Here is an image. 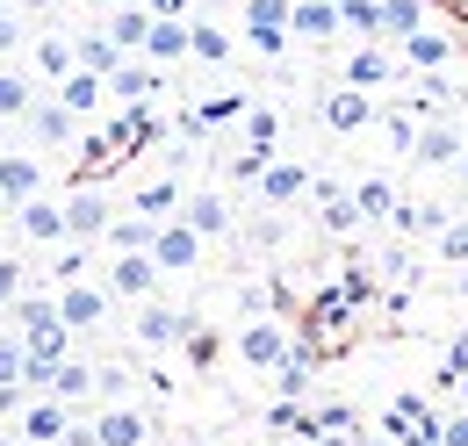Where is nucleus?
I'll return each instance as SVG.
<instances>
[{
    "label": "nucleus",
    "mask_w": 468,
    "mask_h": 446,
    "mask_svg": "<svg viewBox=\"0 0 468 446\" xmlns=\"http://www.w3.org/2000/svg\"><path fill=\"white\" fill-rule=\"evenodd\" d=\"M51 281H87V245H72V252H58V260H51Z\"/></svg>",
    "instance_id": "obj_41"
},
{
    "label": "nucleus",
    "mask_w": 468,
    "mask_h": 446,
    "mask_svg": "<svg viewBox=\"0 0 468 446\" xmlns=\"http://www.w3.org/2000/svg\"><path fill=\"white\" fill-rule=\"evenodd\" d=\"M346 195H353V209H360V223H389V217H397V202H404L382 173H375V180H360V187H346Z\"/></svg>",
    "instance_id": "obj_27"
},
{
    "label": "nucleus",
    "mask_w": 468,
    "mask_h": 446,
    "mask_svg": "<svg viewBox=\"0 0 468 446\" xmlns=\"http://www.w3.org/2000/svg\"><path fill=\"white\" fill-rule=\"evenodd\" d=\"M152 418L137 410V403H101V418H94V440L101 446H152Z\"/></svg>",
    "instance_id": "obj_10"
},
{
    "label": "nucleus",
    "mask_w": 468,
    "mask_h": 446,
    "mask_svg": "<svg viewBox=\"0 0 468 446\" xmlns=\"http://www.w3.org/2000/svg\"><path fill=\"white\" fill-rule=\"evenodd\" d=\"M174 217L209 245V238H224V230H231V202H224V187H202V195H180Z\"/></svg>",
    "instance_id": "obj_13"
},
{
    "label": "nucleus",
    "mask_w": 468,
    "mask_h": 446,
    "mask_svg": "<svg viewBox=\"0 0 468 446\" xmlns=\"http://www.w3.org/2000/svg\"><path fill=\"white\" fill-rule=\"evenodd\" d=\"M0 382H22V338L0 332Z\"/></svg>",
    "instance_id": "obj_42"
},
{
    "label": "nucleus",
    "mask_w": 468,
    "mask_h": 446,
    "mask_svg": "<svg viewBox=\"0 0 468 446\" xmlns=\"http://www.w3.org/2000/svg\"><path fill=\"white\" fill-rule=\"evenodd\" d=\"M101 87L116 94L122 109H130V101H152V94L166 87V65H152V58H137V51H130V58H116V72H109Z\"/></svg>",
    "instance_id": "obj_8"
},
{
    "label": "nucleus",
    "mask_w": 468,
    "mask_h": 446,
    "mask_svg": "<svg viewBox=\"0 0 468 446\" xmlns=\"http://www.w3.org/2000/svg\"><path fill=\"white\" fill-rule=\"evenodd\" d=\"M116 44H109V29H72V65H87V72H101V80H109V72H116Z\"/></svg>",
    "instance_id": "obj_28"
},
{
    "label": "nucleus",
    "mask_w": 468,
    "mask_h": 446,
    "mask_svg": "<svg viewBox=\"0 0 468 446\" xmlns=\"http://www.w3.org/2000/svg\"><path fill=\"white\" fill-rule=\"evenodd\" d=\"M317 115H324V130H346V137H353V130H367V122H375V94L339 80V87L317 101Z\"/></svg>",
    "instance_id": "obj_11"
},
{
    "label": "nucleus",
    "mask_w": 468,
    "mask_h": 446,
    "mask_svg": "<svg viewBox=\"0 0 468 446\" xmlns=\"http://www.w3.org/2000/svg\"><path fill=\"white\" fill-rule=\"evenodd\" d=\"M101 238H109V252H144V245H152V217H137V209H130V217H109Z\"/></svg>",
    "instance_id": "obj_33"
},
{
    "label": "nucleus",
    "mask_w": 468,
    "mask_h": 446,
    "mask_svg": "<svg viewBox=\"0 0 468 446\" xmlns=\"http://www.w3.org/2000/svg\"><path fill=\"white\" fill-rule=\"evenodd\" d=\"M187 58H202V65H231L238 44L217 29V22H187Z\"/></svg>",
    "instance_id": "obj_29"
},
{
    "label": "nucleus",
    "mask_w": 468,
    "mask_h": 446,
    "mask_svg": "<svg viewBox=\"0 0 468 446\" xmlns=\"http://www.w3.org/2000/svg\"><path fill=\"white\" fill-rule=\"evenodd\" d=\"M410 159H418V166H454V159H462V130H454V115L425 122V130L410 137Z\"/></svg>",
    "instance_id": "obj_18"
},
{
    "label": "nucleus",
    "mask_w": 468,
    "mask_h": 446,
    "mask_svg": "<svg viewBox=\"0 0 468 446\" xmlns=\"http://www.w3.org/2000/svg\"><path fill=\"white\" fill-rule=\"evenodd\" d=\"M187 324H195V310H180V303H159V295H144V303H137V317H130L137 345H152V353L180 345V338H187Z\"/></svg>",
    "instance_id": "obj_1"
},
{
    "label": "nucleus",
    "mask_w": 468,
    "mask_h": 446,
    "mask_svg": "<svg viewBox=\"0 0 468 446\" xmlns=\"http://www.w3.org/2000/svg\"><path fill=\"white\" fill-rule=\"evenodd\" d=\"M22 288H29V274H22V260H15V252H0V310H7V303H15Z\"/></svg>",
    "instance_id": "obj_39"
},
{
    "label": "nucleus",
    "mask_w": 468,
    "mask_h": 446,
    "mask_svg": "<svg viewBox=\"0 0 468 446\" xmlns=\"http://www.w3.org/2000/svg\"><path fill=\"white\" fill-rule=\"evenodd\" d=\"M15 230L29 245H65V209L51 195H29V202H15Z\"/></svg>",
    "instance_id": "obj_15"
},
{
    "label": "nucleus",
    "mask_w": 468,
    "mask_h": 446,
    "mask_svg": "<svg viewBox=\"0 0 468 446\" xmlns=\"http://www.w3.org/2000/svg\"><path fill=\"white\" fill-rule=\"evenodd\" d=\"M65 425H72V403H58L51 389H29V403L15 410V432H22L29 446H58Z\"/></svg>",
    "instance_id": "obj_4"
},
{
    "label": "nucleus",
    "mask_w": 468,
    "mask_h": 446,
    "mask_svg": "<svg viewBox=\"0 0 468 446\" xmlns=\"http://www.w3.org/2000/svg\"><path fill=\"white\" fill-rule=\"evenodd\" d=\"M101 29H109V44H116V51L130 58V51H144V29H152V15H144L137 0H116V15H109Z\"/></svg>",
    "instance_id": "obj_25"
},
{
    "label": "nucleus",
    "mask_w": 468,
    "mask_h": 446,
    "mask_svg": "<svg viewBox=\"0 0 468 446\" xmlns=\"http://www.w3.org/2000/svg\"><path fill=\"white\" fill-rule=\"evenodd\" d=\"M0 209H7V195H0Z\"/></svg>",
    "instance_id": "obj_49"
},
{
    "label": "nucleus",
    "mask_w": 468,
    "mask_h": 446,
    "mask_svg": "<svg viewBox=\"0 0 468 446\" xmlns=\"http://www.w3.org/2000/svg\"><path fill=\"white\" fill-rule=\"evenodd\" d=\"M0 152H7V137H0Z\"/></svg>",
    "instance_id": "obj_48"
},
{
    "label": "nucleus",
    "mask_w": 468,
    "mask_h": 446,
    "mask_svg": "<svg viewBox=\"0 0 468 446\" xmlns=\"http://www.w3.org/2000/svg\"><path fill=\"white\" fill-rule=\"evenodd\" d=\"M375 122H382V137H389V152H410V137H418V122H410V109H375Z\"/></svg>",
    "instance_id": "obj_36"
},
{
    "label": "nucleus",
    "mask_w": 468,
    "mask_h": 446,
    "mask_svg": "<svg viewBox=\"0 0 468 446\" xmlns=\"http://www.w3.org/2000/svg\"><path fill=\"white\" fill-rule=\"evenodd\" d=\"M440 260H447V267H468V223H440Z\"/></svg>",
    "instance_id": "obj_37"
},
{
    "label": "nucleus",
    "mask_w": 468,
    "mask_h": 446,
    "mask_svg": "<svg viewBox=\"0 0 468 446\" xmlns=\"http://www.w3.org/2000/svg\"><path fill=\"white\" fill-rule=\"evenodd\" d=\"M144 252H152V267H159V274H195V267H202V238H195L180 217L152 223V245H144Z\"/></svg>",
    "instance_id": "obj_2"
},
{
    "label": "nucleus",
    "mask_w": 468,
    "mask_h": 446,
    "mask_svg": "<svg viewBox=\"0 0 468 446\" xmlns=\"http://www.w3.org/2000/svg\"><path fill=\"white\" fill-rule=\"evenodd\" d=\"M382 7V44H404L410 29H425V0H375Z\"/></svg>",
    "instance_id": "obj_30"
},
{
    "label": "nucleus",
    "mask_w": 468,
    "mask_h": 446,
    "mask_svg": "<svg viewBox=\"0 0 468 446\" xmlns=\"http://www.w3.org/2000/svg\"><path fill=\"white\" fill-rule=\"evenodd\" d=\"M404 65H410V72H440V65H454V37H447V29H410V37H404Z\"/></svg>",
    "instance_id": "obj_22"
},
{
    "label": "nucleus",
    "mask_w": 468,
    "mask_h": 446,
    "mask_svg": "<svg viewBox=\"0 0 468 446\" xmlns=\"http://www.w3.org/2000/svg\"><path fill=\"white\" fill-rule=\"evenodd\" d=\"M51 303H58V317H65V332H72V338L109 324V288H101V281H65Z\"/></svg>",
    "instance_id": "obj_5"
},
{
    "label": "nucleus",
    "mask_w": 468,
    "mask_h": 446,
    "mask_svg": "<svg viewBox=\"0 0 468 446\" xmlns=\"http://www.w3.org/2000/svg\"><path fill=\"white\" fill-rule=\"evenodd\" d=\"M252 187H260V209H289V202L310 195V166H295V159H267Z\"/></svg>",
    "instance_id": "obj_9"
},
{
    "label": "nucleus",
    "mask_w": 468,
    "mask_h": 446,
    "mask_svg": "<svg viewBox=\"0 0 468 446\" xmlns=\"http://www.w3.org/2000/svg\"><path fill=\"white\" fill-rule=\"evenodd\" d=\"M137 7H144V15H187L195 0H137Z\"/></svg>",
    "instance_id": "obj_45"
},
{
    "label": "nucleus",
    "mask_w": 468,
    "mask_h": 446,
    "mask_svg": "<svg viewBox=\"0 0 468 446\" xmlns=\"http://www.w3.org/2000/svg\"><path fill=\"white\" fill-rule=\"evenodd\" d=\"M58 209H65V238L72 245H94L109 230V217H116V202L101 187H72V195H58Z\"/></svg>",
    "instance_id": "obj_6"
},
{
    "label": "nucleus",
    "mask_w": 468,
    "mask_h": 446,
    "mask_svg": "<svg viewBox=\"0 0 468 446\" xmlns=\"http://www.w3.org/2000/svg\"><path fill=\"white\" fill-rule=\"evenodd\" d=\"M29 130H37V144H51V152H72V137H80V115L65 109L58 94H37V101H29Z\"/></svg>",
    "instance_id": "obj_14"
},
{
    "label": "nucleus",
    "mask_w": 468,
    "mask_h": 446,
    "mask_svg": "<svg viewBox=\"0 0 468 446\" xmlns=\"http://www.w3.org/2000/svg\"><path fill=\"white\" fill-rule=\"evenodd\" d=\"M94 7H101V0H94ZM109 7H116V0H109Z\"/></svg>",
    "instance_id": "obj_50"
},
{
    "label": "nucleus",
    "mask_w": 468,
    "mask_h": 446,
    "mask_svg": "<svg viewBox=\"0 0 468 446\" xmlns=\"http://www.w3.org/2000/svg\"><path fill=\"white\" fill-rule=\"evenodd\" d=\"M274 446H289V440H274Z\"/></svg>",
    "instance_id": "obj_51"
},
{
    "label": "nucleus",
    "mask_w": 468,
    "mask_h": 446,
    "mask_svg": "<svg viewBox=\"0 0 468 446\" xmlns=\"http://www.w3.org/2000/svg\"><path fill=\"white\" fill-rule=\"evenodd\" d=\"M238 22H245V44H252L260 58H282V51H289V0H245Z\"/></svg>",
    "instance_id": "obj_3"
},
{
    "label": "nucleus",
    "mask_w": 468,
    "mask_h": 446,
    "mask_svg": "<svg viewBox=\"0 0 468 446\" xmlns=\"http://www.w3.org/2000/svg\"><path fill=\"white\" fill-rule=\"evenodd\" d=\"M0 195H7V209L29 202V195H44V166L29 152H0Z\"/></svg>",
    "instance_id": "obj_21"
},
{
    "label": "nucleus",
    "mask_w": 468,
    "mask_h": 446,
    "mask_svg": "<svg viewBox=\"0 0 468 446\" xmlns=\"http://www.w3.org/2000/svg\"><path fill=\"white\" fill-rule=\"evenodd\" d=\"M15 44H22V15H15V7H7V0H0V58L15 51Z\"/></svg>",
    "instance_id": "obj_44"
},
{
    "label": "nucleus",
    "mask_w": 468,
    "mask_h": 446,
    "mask_svg": "<svg viewBox=\"0 0 468 446\" xmlns=\"http://www.w3.org/2000/svg\"><path fill=\"white\" fill-rule=\"evenodd\" d=\"M37 72H44L51 87H58L65 72H72V37H58V29H44V37H37Z\"/></svg>",
    "instance_id": "obj_32"
},
{
    "label": "nucleus",
    "mask_w": 468,
    "mask_h": 446,
    "mask_svg": "<svg viewBox=\"0 0 468 446\" xmlns=\"http://www.w3.org/2000/svg\"><path fill=\"white\" fill-rule=\"evenodd\" d=\"M462 382H468V338L447 345V360H440V389H462Z\"/></svg>",
    "instance_id": "obj_40"
},
{
    "label": "nucleus",
    "mask_w": 468,
    "mask_h": 446,
    "mask_svg": "<svg viewBox=\"0 0 468 446\" xmlns=\"http://www.w3.org/2000/svg\"><path fill=\"white\" fill-rule=\"evenodd\" d=\"M0 446H29V440H22V432H0Z\"/></svg>",
    "instance_id": "obj_46"
},
{
    "label": "nucleus",
    "mask_w": 468,
    "mask_h": 446,
    "mask_svg": "<svg viewBox=\"0 0 468 446\" xmlns=\"http://www.w3.org/2000/svg\"><path fill=\"white\" fill-rule=\"evenodd\" d=\"M339 29L360 44H382V7L375 0H339Z\"/></svg>",
    "instance_id": "obj_31"
},
{
    "label": "nucleus",
    "mask_w": 468,
    "mask_h": 446,
    "mask_svg": "<svg viewBox=\"0 0 468 446\" xmlns=\"http://www.w3.org/2000/svg\"><path fill=\"white\" fill-rule=\"evenodd\" d=\"M267 310H274V288L267 281H245L238 288V317H267Z\"/></svg>",
    "instance_id": "obj_38"
},
{
    "label": "nucleus",
    "mask_w": 468,
    "mask_h": 446,
    "mask_svg": "<svg viewBox=\"0 0 468 446\" xmlns=\"http://www.w3.org/2000/svg\"><path fill=\"white\" fill-rule=\"evenodd\" d=\"M58 101H65L72 115H94L101 101H109V87H101V72H87V65H72V72L58 80Z\"/></svg>",
    "instance_id": "obj_24"
},
{
    "label": "nucleus",
    "mask_w": 468,
    "mask_h": 446,
    "mask_svg": "<svg viewBox=\"0 0 468 446\" xmlns=\"http://www.w3.org/2000/svg\"><path fill=\"white\" fill-rule=\"evenodd\" d=\"M245 144L274 159V152H282V115H274V109H252V101H245Z\"/></svg>",
    "instance_id": "obj_34"
},
{
    "label": "nucleus",
    "mask_w": 468,
    "mask_h": 446,
    "mask_svg": "<svg viewBox=\"0 0 468 446\" xmlns=\"http://www.w3.org/2000/svg\"><path fill=\"white\" fill-rule=\"evenodd\" d=\"M101 288L122 295V303L159 295V267H152V252H116V260H109V274H101Z\"/></svg>",
    "instance_id": "obj_7"
},
{
    "label": "nucleus",
    "mask_w": 468,
    "mask_h": 446,
    "mask_svg": "<svg viewBox=\"0 0 468 446\" xmlns=\"http://www.w3.org/2000/svg\"><path fill=\"white\" fill-rule=\"evenodd\" d=\"M389 80H397V58H389V51L360 44V51L346 58V87H367V94H375V87H389Z\"/></svg>",
    "instance_id": "obj_26"
},
{
    "label": "nucleus",
    "mask_w": 468,
    "mask_h": 446,
    "mask_svg": "<svg viewBox=\"0 0 468 446\" xmlns=\"http://www.w3.org/2000/svg\"><path fill=\"white\" fill-rule=\"evenodd\" d=\"M282 353H289V332L274 324V310H267V317H245V332H238V360H245V367H260V375H267Z\"/></svg>",
    "instance_id": "obj_12"
},
{
    "label": "nucleus",
    "mask_w": 468,
    "mask_h": 446,
    "mask_svg": "<svg viewBox=\"0 0 468 446\" xmlns=\"http://www.w3.org/2000/svg\"><path fill=\"white\" fill-rule=\"evenodd\" d=\"M44 389L58 396V403H72V410H87V403H94V360H72V353L51 360V382H44Z\"/></svg>",
    "instance_id": "obj_19"
},
{
    "label": "nucleus",
    "mask_w": 468,
    "mask_h": 446,
    "mask_svg": "<svg viewBox=\"0 0 468 446\" xmlns=\"http://www.w3.org/2000/svg\"><path fill=\"white\" fill-rule=\"evenodd\" d=\"M310 195H317V223H324L332 238H353V230H360V209H353V195L339 180H317V173H310Z\"/></svg>",
    "instance_id": "obj_16"
},
{
    "label": "nucleus",
    "mask_w": 468,
    "mask_h": 446,
    "mask_svg": "<svg viewBox=\"0 0 468 446\" xmlns=\"http://www.w3.org/2000/svg\"><path fill=\"white\" fill-rule=\"evenodd\" d=\"M454 166H462V180H468V137H462V159H454Z\"/></svg>",
    "instance_id": "obj_47"
},
{
    "label": "nucleus",
    "mask_w": 468,
    "mask_h": 446,
    "mask_svg": "<svg viewBox=\"0 0 468 446\" xmlns=\"http://www.w3.org/2000/svg\"><path fill=\"white\" fill-rule=\"evenodd\" d=\"M260 166H267V152H252V144H245V152L231 159V180L245 187V180H260Z\"/></svg>",
    "instance_id": "obj_43"
},
{
    "label": "nucleus",
    "mask_w": 468,
    "mask_h": 446,
    "mask_svg": "<svg viewBox=\"0 0 468 446\" xmlns=\"http://www.w3.org/2000/svg\"><path fill=\"white\" fill-rule=\"evenodd\" d=\"M29 101H37V80L0 65V115H29Z\"/></svg>",
    "instance_id": "obj_35"
},
{
    "label": "nucleus",
    "mask_w": 468,
    "mask_h": 446,
    "mask_svg": "<svg viewBox=\"0 0 468 446\" xmlns=\"http://www.w3.org/2000/svg\"><path fill=\"white\" fill-rule=\"evenodd\" d=\"M180 195H187V187H180V173H159V180H144V187L130 195V209H137V217H152V223H166L180 209Z\"/></svg>",
    "instance_id": "obj_23"
},
{
    "label": "nucleus",
    "mask_w": 468,
    "mask_h": 446,
    "mask_svg": "<svg viewBox=\"0 0 468 446\" xmlns=\"http://www.w3.org/2000/svg\"><path fill=\"white\" fill-rule=\"evenodd\" d=\"M152 65H180L187 58V15H152V29H144V51Z\"/></svg>",
    "instance_id": "obj_20"
},
{
    "label": "nucleus",
    "mask_w": 468,
    "mask_h": 446,
    "mask_svg": "<svg viewBox=\"0 0 468 446\" xmlns=\"http://www.w3.org/2000/svg\"><path fill=\"white\" fill-rule=\"evenodd\" d=\"M289 37L332 44V37H339V0H289Z\"/></svg>",
    "instance_id": "obj_17"
}]
</instances>
